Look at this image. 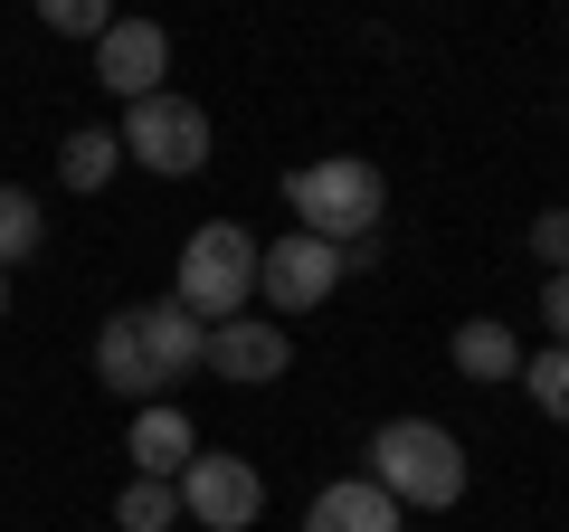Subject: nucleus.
I'll return each instance as SVG.
<instances>
[{"label": "nucleus", "instance_id": "obj_18", "mask_svg": "<svg viewBox=\"0 0 569 532\" xmlns=\"http://www.w3.org/2000/svg\"><path fill=\"white\" fill-rule=\"evenodd\" d=\"M48 29H58V39H104L114 10H104V0H48Z\"/></svg>", "mask_w": 569, "mask_h": 532}, {"label": "nucleus", "instance_id": "obj_9", "mask_svg": "<svg viewBox=\"0 0 569 532\" xmlns=\"http://www.w3.org/2000/svg\"><path fill=\"white\" fill-rule=\"evenodd\" d=\"M96 381H104V390H123L133 410H152V400L171 390V371L152 362V343H142L133 305H123V314H104V324H96Z\"/></svg>", "mask_w": 569, "mask_h": 532}, {"label": "nucleus", "instance_id": "obj_8", "mask_svg": "<svg viewBox=\"0 0 569 532\" xmlns=\"http://www.w3.org/2000/svg\"><path fill=\"white\" fill-rule=\"evenodd\" d=\"M284 362H295L284 324L238 314V324H209V362L200 371H219V381H238V390H266V381H284Z\"/></svg>", "mask_w": 569, "mask_h": 532}, {"label": "nucleus", "instance_id": "obj_17", "mask_svg": "<svg viewBox=\"0 0 569 532\" xmlns=\"http://www.w3.org/2000/svg\"><path fill=\"white\" fill-rule=\"evenodd\" d=\"M522 390H531V410H541V418H569V352L541 343V352L522 362Z\"/></svg>", "mask_w": 569, "mask_h": 532}, {"label": "nucleus", "instance_id": "obj_7", "mask_svg": "<svg viewBox=\"0 0 569 532\" xmlns=\"http://www.w3.org/2000/svg\"><path fill=\"white\" fill-rule=\"evenodd\" d=\"M162 77H171V29L162 20H114L96 39V86L104 96L142 105V96H162Z\"/></svg>", "mask_w": 569, "mask_h": 532}, {"label": "nucleus", "instance_id": "obj_11", "mask_svg": "<svg viewBox=\"0 0 569 532\" xmlns=\"http://www.w3.org/2000/svg\"><path fill=\"white\" fill-rule=\"evenodd\" d=\"M305 532H399V504H389L370 475H351V485H323V494H313Z\"/></svg>", "mask_w": 569, "mask_h": 532}, {"label": "nucleus", "instance_id": "obj_10", "mask_svg": "<svg viewBox=\"0 0 569 532\" xmlns=\"http://www.w3.org/2000/svg\"><path fill=\"white\" fill-rule=\"evenodd\" d=\"M123 456H133V475H162V485H181V466L200 456V428H190L171 400H152V410H133V428H123Z\"/></svg>", "mask_w": 569, "mask_h": 532}, {"label": "nucleus", "instance_id": "obj_19", "mask_svg": "<svg viewBox=\"0 0 569 532\" xmlns=\"http://www.w3.org/2000/svg\"><path fill=\"white\" fill-rule=\"evenodd\" d=\"M531 257H541V276H569V209H541L531 219Z\"/></svg>", "mask_w": 569, "mask_h": 532}, {"label": "nucleus", "instance_id": "obj_13", "mask_svg": "<svg viewBox=\"0 0 569 532\" xmlns=\"http://www.w3.org/2000/svg\"><path fill=\"white\" fill-rule=\"evenodd\" d=\"M456 371L466 381H522V343L503 324H456Z\"/></svg>", "mask_w": 569, "mask_h": 532}, {"label": "nucleus", "instance_id": "obj_1", "mask_svg": "<svg viewBox=\"0 0 569 532\" xmlns=\"http://www.w3.org/2000/svg\"><path fill=\"white\" fill-rule=\"evenodd\" d=\"M370 485L399 513H447V504H466V447L437 418H389L370 437Z\"/></svg>", "mask_w": 569, "mask_h": 532}, {"label": "nucleus", "instance_id": "obj_4", "mask_svg": "<svg viewBox=\"0 0 569 532\" xmlns=\"http://www.w3.org/2000/svg\"><path fill=\"white\" fill-rule=\"evenodd\" d=\"M123 162H142V171H162V181H190V171L209 162V115L190 96H142V105H123Z\"/></svg>", "mask_w": 569, "mask_h": 532}, {"label": "nucleus", "instance_id": "obj_6", "mask_svg": "<svg viewBox=\"0 0 569 532\" xmlns=\"http://www.w3.org/2000/svg\"><path fill=\"white\" fill-rule=\"evenodd\" d=\"M181 513L200 532H257L266 475L247 466V456H190V466H181Z\"/></svg>", "mask_w": 569, "mask_h": 532}, {"label": "nucleus", "instance_id": "obj_3", "mask_svg": "<svg viewBox=\"0 0 569 532\" xmlns=\"http://www.w3.org/2000/svg\"><path fill=\"white\" fill-rule=\"evenodd\" d=\"M247 286H257V247H247V228H238V219L190 228L171 305H181V314H200V324H238V314H247Z\"/></svg>", "mask_w": 569, "mask_h": 532}, {"label": "nucleus", "instance_id": "obj_16", "mask_svg": "<svg viewBox=\"0 0 569 532\" xmlns=\"http://www.w3.org/2000/svg\"><path fill=\"white\" fill-rule=\"evenodd\" d=\"M39 238H48V219H39V200H29L20 181H0V276L20 257H39Z\"/></svg>", "mask_w": 569, "mask_h": 532}, {"label": "nucleus", "instance_id": "obj_5", "mask_svg": "<svg viewBox=\"0 0 569 532\" xmlns=\"http://www.w3.org/2000/svg\"><path fill=\"white\" fill-rule=\"evenodd\" d=\"M332 286H342V247L305 238V228H284L276 247H257V295H266V305H284V314H323Z\"/></svg>", "mask_w": 569, "mask_h": 532}, {"label": "nucleus", "instance_id": "obj_14", "mask_svg": "<svg viewBox=\"0 0 569 532\" xmlns=\"http://www.w3.org/2000/svg\"><path fill=\"white\" fill-rule=\"evenodd\" d=\"M123 171V144L104 134V124H86V134H67V152H58V181L67 190H104Z\"/></svg>", "mask_w": 569, "mask_h": 532}, {"label": "nucleus", "instance_id": "obj_12", "mask_svg": "<svg viewBox=\"0 0 569 532\" xmlns=\"http://www.w3.org/2000/svg\"><path fill=\"white\" fill-rule=\"evenodd\" d=\"M133 324H142V343H152V362H162L171 381H190V371L209 362V324H200V314H181V305H133Z\"/></svg>", "mask_w": 569, "mask_h": 532}, {"label": "nucleus", "instance_id": "obj_21", "mask_svg": "<svg viewBox=\"0 0 569 532\" xmlns=\"http://www.w3.org/2000/svg\"><path fill=\"white\" fill-rule=\"evenodd\" d=\"M0 305H10V276H0Z\"/></svg>", "mask_w": 569, "mask_h": 532}, {"label": "nucleus", "instance_id": "obj_20", "mask_svg": "<svg viewBox=\"0 0 569 532\" xmlns=\"http://www.w3.org/2000/svg\"><path fill=\"white\" fill-rule=\"evenodd\" d=\"M541 324H550V343L569 352V276H550V286H541Z\"/></svg>", "mask_w": 569, "mask_h": 532}, {"label": "nucleus", "instance_id": "obj_15", "mask_svg": "<svg viewBox=\"0 0 569 532\" xmlns=\"http://www.w3.org/2000/svg\"><path fill=\"white\" fill-rule=\"evenodd\" d=\"M114 523H123V532H171V523H181V485H162V475H133V485L114 494Z\"/></svg>", "mask_w": 569, "mask_h": 532}, {"label": "nucleus", "instance_id": "obj_2", "mask_svg": "<svg viewBox=\"0 0 569 532\" xmlns=\"http://www.w3.org/2000/svg\"><path fill=\"white\" fill-rule=\"evenodd\" d=\"M284 200H295V228L323 247H361L370 228H380L389 209V181L380 162H361V152H323V162H305L295 181H284Z\"/></svg>", "mask_w": 569, "mask_h": 532}]
</instances>
